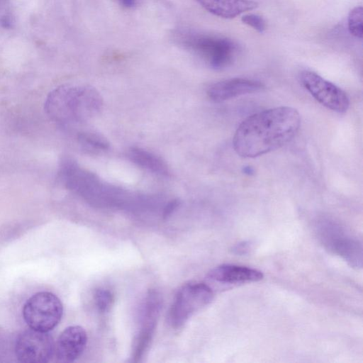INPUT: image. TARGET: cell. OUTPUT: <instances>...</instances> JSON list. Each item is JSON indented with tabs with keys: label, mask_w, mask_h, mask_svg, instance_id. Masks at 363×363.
I'll return each mask as SVG.
<instances>
[{
	"label": "cell",
	"mask_w": 363,
	"mask_h": 363,
	"mask_svg": "<svg viewBox=\"0 0 363 363\" xmlns=\"http://www.w3.org/2000/svg\"><path fill=\"white\" fill-rule=\"evenodd\" d=\"M179 35V40L185 48L203 58L214 69L228 66L238 52V45L227 38L191 31Z\"/></svg>",
	"instance_id": "cell-4"
},
{
	"label": "cell",
	"mask_w": 363,
	"mask_h": 363,
	"mask_svg": "<svg viewBox=\"0 0 363 363\" xmlns=\"http://www.w3.org/2000/svg\"><path fill=\"white\" fill-rule=\"evenodd\" d=\"M316 229L325 248L343 258L350 266L362 268L363 255L360 240L334 220H322L318 223Z\"/></svg>",
	"instance_id": "cell-5"
},
{
	"label": "cell",
	"mask_w": 363,
	"mask_h": 363,
	"mask_svg": "<svg viewBox=\"0 0 363 363\" xmlns=\"http://www.w3.org/2000/svg\"><path fill=\"white\" fill-rule=\"evenodd\" d=\"M264 84L259 81L233 78L223 80L212 84L208 89V95L213 101H223L239 96L259 91Z\"/></svg>",
	"instance_id": "cell-11"
},
{
	"label": "cell",
	"mask_w": 363,
	"mask_h": 363,
	"mask_svg": "<svg viewBox=\"0 0 363 363\" xmlns=\"http://www.w3.org/2000/svg\"><path fill=\"white\" fill-rule=\"evenodd\" d=\"M208 279L227 284H242L256 282L263 279L262 272L234 264H222L211 269L208 274Z\"/></svg>",
	"instance_id": "cell-13"
},
{
	"label": "cell",
	"mask_w": 363,
	"mask_h": 363,
	"mask_svg": "<svg viewBox=\"0 0 363 363\" xmlns=\"http://www.w3.org/2000/svg\"><path fill=\"white\" fill-rule=\"evenodd\" d=\"M60 177L67 189L92 202H117L122 194V189L105 184L94 174L72 160H66L62 164Z\"/></svg>",
	"instance_id": "cell-3"
},
{
	"label": "cell",
	"mask_w": 363,
	"mask_h": 363,
	"mask_svg": "<svg viewBox=\"0 0 363 363\" xmlns=\"http://www.w3.org/2000/svg\"><path fill=\"white\" fill-rule=\"evenodd\" d=\"M241 21L245 24L252 27L257 32L262 33L264 32L267 28L264 19L259 15L255 13H247L242 16Z\"/></svg>",
	"instance_id": "cell-19"
},
{
	"label": "cell",
	"mask_w": 363,
	"mask_h": 363,
	"mask_svg": "<svg viewBox=\"0 0 363 363\" xmlns=\"http://www.w3.org/2000/svg\"><path fill=\"white\" fill-rule=\"evenodd\" d=\"M178 201L177 200H172L169 202L164 208L163 215L164 217L168 216L171 214L174 210L177 207Z\"/></svg>",
	"instance_id": "cell-20"
},
{
	"label": "cell",
	"mask_w": 363,
	"mask_h": 363,
	"mask_svg": "<svg viewBox=\"0 0 363 363\" xmlns=\"http://www.w3.org/2000/svg\"><path fill=\"white\" fill-rule=\"evenodd\" d=\"M301 81L306 89L323 106L338 113H345L350 102L340 88L311 71H303Z\"/></svg>",
	"instance_id": "cell-9"
},
{
	"label": "cell",
	"mask_w": 363,
	"mask_h": 363,
	"mask_svg": "<svg viewBox=\"0 0 363 363\" xmlns=\"http://www.w3.org/2000/svg\"><path fill=\"white\" fill-rule=\"evenodd\" d=\"M347 26L350 33L355 38L363 36V9L362 6L353 8L347 17Z\"/></svg>",
	"instance_id": "cell-17"
},
{
	"label": "cell",
	"mask_w": 363,
	"mask_h": 363,
	"mask_svg": "<svg viewBox=\"0 0 363 363\" xmlns=\"http://www.w3.org/2000/svg\"><path fill=\"white\" fill-rule=\"evenodd\" d=\"M116 1L125 9H133L138 4V0H116Z\"/></svg>",
	"instance_id": "cell-21"
},
{
	"label": "cell",
	"mask_w": 363,
	"mask_h": 363,
	"mask_svg": "<svg viewBox=\"0 0 363 363\" xmlns=\"http://www.w3.org/2000/svg\"><path fill=\"white\" fill-rule=\"evenodd\" d=\"M22 313L30 328L49 332L60 322L63 306L55 294L49 291H40L26 301Z\"/></svg>",
	"instance_id": "cell-6"
},
{
	"label": "cell",
	"mask_w": 363,
	"mask_h": 363,
	"mask_svg": "<svg viewBox=\"0 0 363 363\" xmlns=\"http://www.w3.org/2000/svg\"><path fill=\"white\" fill-rule=\"evenodd\" d=\"M214 16L223 18H234L258 6L253 0H195Z\"/></svg>",
	"instance_id": "cell-14"
},
{
	"label": "cell",
	"mask_w": 363,
	"mask_h": 363,
	"mask_svg": "<svg viewBox=\"0 0 363 363\" xmlns=\"http://www.w3.org/2000/svg\"><path fill=\"white\" fill-rule=\"evenodd\" d=\"M213 298L211 289L203 283L183 286L174 300L168 314L169 324L181 327L197 311L210 303Z\"/></svg>",
	"instance_id": "cell-7"
},
{
	"label": "cell",
	"mask_w": 363,
	"mask_h": 363,
	"mask_svg": "<svg viewBox=\"0 0 363 363\" xmlns=\"http://www.w3.org/2000/svg\"><path fill=\"white\" fill-rule=\"evenodd\" d=\"M79 143L86 150L103 152L109 148V143L101 135L93 131H83L78 134Z\"/></svg>",
	"instance_id": "cell-16"
},
{
	"label": "cell",
	"mask_w": 363,
	"mask_h": 363,
	"mask_svg": "<svg viewBox=\"0 0 363 363\" xmlns=\"http://www.w3.org/2000/svg\"><path fill=\"white\" fill-rule=\"evenodd\" d=\"M128 157L137 165L152 173L164 177L169 174V169L165 162L145 149L131 147L128 151Z\"/></svg>",
	"instance_id": "cell-15"
},
{
	"label": "cell",
	"mask_w": 363,
	"mask_h": 363,
	"mask_svg": "<svg viewBox=\"0 0 363 363\" xmlns=\"http://www.w3.org/2000/svg\"><path fill=\"white\" fill-rule=\"evenodd\" d=\"M86 343V332L82 327L69 326L61 333L55 344V356L60 362H72L83 353Z\"/></svg>",
	"instance_id": "cell-10"
},
{
	"label": "cell",
	"mask_w": 363,
	"mask_h": 363,
	"mask_svg": "<svg viewBox=\"0 0 363 363\" xmlns=\"http://www.w3.org/2000/svg\"><path fill=\"white\" fill-rule=\"evenodd\" d=\"M15 352L21 362L46 363L55 353V342L48 332L30 328L18 336Z\"/></svg>",
	"instance_id": "cell-8"
},
{
	"label": "cell",
	"mask_w": 363,
	"mask_h": 363,
	"mask_svg": "<svg viewBox=\"0 0 363 363\" xmlns=\"http://www.w3.org/2000/svg\"><path fill=\"white\" fill-rule=\"evenodd\" d=\"M102 106V97L94 87L62 85L48 94L45 109L52 121L67 127L92 118Z\"/></svg>",
	"instance_id": "cell-2"
},
{
	"label": "cell",
	"mask_w": 363,
	"mask_h": 363,
	"mask_svg": "<svg viewBox=\"0 0 363 363\" xmlns=\"http://www.w3.org/2000/svg\"><path fill=\"white\" fill-rule=\"evenodd\" d=\"M301 124L298 111L289 106L267 109L245 118L233 140L235 151L243 157H255L279 149L297 133Z\"/></svg>",
	"instance_id": "cell-1"
},
{
	"label": "cell",
	"mask_w": 363,
	"mask_h": 363,
	"mask_svg": "<svg viewBox=\"0 0 363 363\" xmlns=\"http://www.w3.org/2000/svg\"><path fill=\"white\" fill-rule=\"evenodd\" d=\"M234 250L238 254H243L245 251L248 250L247 244L243 242L242 244H239L234 248Z\"/></svg>",
	"instance_id": "cell-22"
},
{
	"label": "cell",
	"mask_w": 363,
	"mask_h": 363,
	"mask_svg": "<svg viewBox=\"0 0 363 363\" xmlns=\"http://www.w3.org/2000/svg\"><path fill=\"white\" fill-rule=\"evenodd\" d=\"M113 296L111 292L105 289H97L94 294V302L100 312L108 311L113 303Z\"/></svg>",
	"instance_id": "cell-18"
},
{
	"label": "cell",
	"mask_w": 363,
	"mask_h": 363,
	"mask_svg": "<svg viewBox=\"0 0 363 363\" xmlns=\"http://www.w3.org/2000/svg\"><path fill=\"white\" fill-rule=\"evenodd\" d=\"M160 309V298L156 292H150L145 301L143 312V324L134 351V357L139 359L148 345L152 335Z\"/></svg>",
	"instance_id": "cell-12"
}]
</instances>
